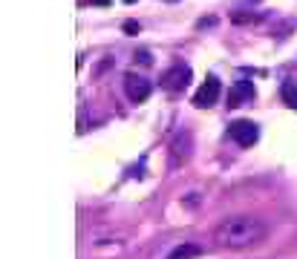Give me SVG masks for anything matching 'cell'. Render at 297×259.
<instances>
[{"mask_svg": "<svg viewBox=\"0 0 297 259\" xmlns=\"http://www.w3.org/2000/svg\"><path fill=\"white\" fill-rule=\"evenodd\" d=\"M269 236V225L262 222L260 216L251 213H237L228 216L214 228V245L216 248H225V250H245L260 245L262 239Z\"/></svg>", "mask_w": 297, "mask_h": 259, "instance_id": "obj_1", "label": "cell"}, {"mask_svg": "<svg viewBox=\"0 0 297 259\" xmlns=\"http://www.w3.org/2000/svg\"><path fill=\"white\" fill-rule=\"evenodd\" d=\"M124 92H127V98L133 101V104H142V101L150 98V92H153V84L144 78V75L127 72V75H124Z\"/></svg>", "mask_w": 297, "mask_h": 259, "instance_id": "obj_2", "label": "cell"}, {"mask_svg": "<svg viewBox=\"0 0 297 259\" xmlns=\"http://www.w3.org/2000/svg\"><path fill=\"white\" fill-rule=\"evenodd\" d=\"M190 66L188 63H173L171 69H164V75H162V87L168 92H182L185 87L190 84Z\"/></svg>", "mask_w": 297, "mask_h": 259, "instance_id": "obj_3", "label": "cell"}, {"mask_svg": "<svg viewBox=\"0 0 297 259\" xmlns=\"http://www.w3.org/2000/svg\"><path fill=\"white\" fill-rule=\"evenodd\" d=\"M228 135L240 147H254L257 138H260V127L254 124V121H248V118H240V121H234V124L228 127Z\"/></svg>", "mask_w": 297, "mask_h": 259, "instance_id": "obj_4", "label": "cell"}, {"mask_svg": "<svg viewBox=\"0 0 297 259\" xmlns=\"http://www.w3.org/2000/svg\"><path fill=\"white\" fill-rule=\"evenodd\" d=\"M219 92H222V84H219V78H216V75H208V78L202 81V87L196 90V95H193V104H196L199 109L214 107L216 101H219Z\"/></svg>", "mask_w": 297, "mask_h": 259, "instance_id": "obj_5", "label": "cell"}, {"mask_svg": "<svg viewBox=\"0 0 297 259\" xmlns=\"http://www.w3.org/2000/svg\"><path fill=\"white\" fill-rule=\"evenodd\" d=\"M254 95H257V90H254L251 81L240 78L231 87V92H228V107H243V104H248V101H254Z\"/></svg>", "mask_w": 297, "mask_h": 259, "instance_id": "obj_6", "label": "cell"}, {"mask_svg": "<svg viewBox=\"0 0 297 259\" xmlns=\"http://www.w3.org/2000/svg\"><path fill=\"white\" fill-rule=\"evenodd\" d=\"M280 95H283V104H286V107L297 109V81H283Z\"/></svg>", "mask_w": 297, "mask_h": 259, "instance_id": "obj_7", "label": "cell"}, {"mask_svg": "<svg viewBox=\"0 0 297 259\" xmlns=\"http://www.w3.org/2000/svg\"><path fill=\"white\" fill-rule=\"evenodd\" d=\"M193 256H199V248H196V245H179V248L173 250L168 259H193Z\"/></svg>", "mask_w": 297, "mask_h": 259, "instance_id": "obj_8", "label": "cell"}, {"mask_svg": "<svg viewBox=\"0 0 297 259\" xmlns=\"http://www.w3.org/2000/svg\"><path fill=\"white\" fill-rule=\"evenodd\" d=\"M231 20L234 23H251V20H260V15L257 12H237V15H231Z\"/></svg>", "mask_w": 297, "mask_h": 259, "instance_id": "obj_9", "label": "cell"}, {"mask_svg": "<svg viewBox=\"0 0 297 259\" xmlns=\"http://www.w3.org/2000/svg\"><path fill=\"white\" fill-rule=\"evenodd\" d=\"M136 61H142V63H153V58H150V52H147V49H142V52H136Z\"/></svg>", "mask_w": 297, "mask_h": 259, "instance_id": "obj_10", "label": "cell"}, {"mask_svg": "<svg viewBox=\"0 0 297 259\" xmlns=\"http://www.w3.org/2000/svg\"><path fill=\"white\" fill-rule=\"evenodd\" d=\"M124 32H127V35H136V32H139V23H136V20H127V23H124Z\"/></svg>", "mask_w": 297, "mask_h": 259, "instance_id": "obj_11", "label": "cell"}, {"mask_svg": "<svg viewBox=\"0 0 297 259\" xmlns=\"http://www.w3.org/2000/svg\"><path fill=\"white\" fill-rule=\"evenodd\" d=\"M216 23V18H202L199 20V29H205V26H214Z\"/></svg>", "mask_w": 297, "mask_h": 259, "instance_id": "obj_12", "label": "cell"}, {"mask_svg": "<svg viewBox=\"0 0 297 259\" xmlns=\"http://www.w3.org/2000/svg\"><path fill=\"white\" fill-rule=\"evenodd\" d=\"M92 3H98V6H104V3H110V0H92Z\"/></svg>", "mask_w": 297, "mask_h": 259, "instance_id": "obj_13", "label": "cell"}, {"mask_svg": "<svg viewBox=\"0 0 297 259\" xmlns=\"http://www.w3.org/2000/svg\"><path fill=\"white\" fill-rule=\"evenodd\" d=\"M164 3H176V0H164Z\"/></svg>", "mask_w": 297, "mask_h": 259, "instance_id": "obj_14", "label": "cell"}, {"mask_svg": "<svg viewBox=\"0 0 297 259\" xmlns=\"http://www.w3.org/2000/svg\"><path fill=\"white\" fill-rule=\"evenodd\" d=\"M124 3H136V0H124Z\"/></svg>", "mask_w": 297, "mask_h": 259, "instance_id": "obj_15", "label": "cell"}]
</instances>
